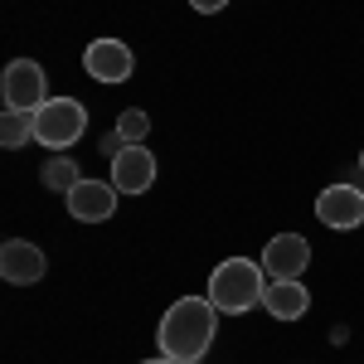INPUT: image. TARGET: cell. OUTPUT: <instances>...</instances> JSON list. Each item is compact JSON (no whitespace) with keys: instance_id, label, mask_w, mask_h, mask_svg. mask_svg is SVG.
<instances>
[{"instance_id":"obj_1","label":"cell","mask_w":364,"mask_h":364,"mask_svg":"<svg viewBox=\"0 0 364 364\" xmlns=\"http://www.w3.org/2000/svg\"><path fill=\"white\" fill-rule=\"evenodd\" d=\"M214 301L209 296H185V301H175V306L161 316V331H156V340H161V355H170V360L180 364H195L209 355V345H214Z\"/></svg>"},{"instance_id":"obj_2","label":"cell","mask_w":364,"mask_h":364,"mask_svg":"<svg viewBox=\"0 0 364 364\" xmlns=\"http://www.w3.org/2000/svg\"><path fill=\"white\" fill-rule=\"evenodd\" d=\"M262 272L267 267H257L252 257H228V262H219L214 277H209V301H214V311L219 316H243V311H252L267 296Z\"/></svg>"},{"instance_id":"obj_3","label":"cell","mask_w":364,"mask_h":364,"mask_svg":"<svg viewBox=\"0 0 364 364\" xmlns=\"http://www.w3.org/2000/svg\"><path fill=\"white\" fill-rule=\"evenodd\" d=\"M83 132H87V107L78 97H49L34 112V141L49 151H68Z\"/></svg>"},{"instance_id":"obj_4","label":"cell","mask_w":364,"mask_h":364,"mask_svg":"<svg viewBox=\"0 0 364 364\" xmlns=\"http://www.w3.org/2000/svg\"><path fill=\"white\" fill-rule=\"evenodd\" d=\"M0 92H5V112H39L49 102V83H44V68L34 58H15L5 63V78H0Z\"/></svg>"},{"instance_id":"obj_5","label":"cell","mask_w":364,"mask_h":364,"mask_svg":"<svg viewBox=\"0 0 364 364\" xmlns=\"http://www.w3.org/2000/svg\"><path fill=\"white\" fill-rule=\"evenodd\" d=\"M306 262H311V243L301 233H277V238L262 248V267H267L272 282H301Z\"/></svg>"},{"instance_id":"obj_6","label":"cell","mask_w":364,"mask_h":364,"mask_svg":"<svg viewBox=\"0 0 364 364\" xmlns=\"http://www.w3.org/2000/svg\"><path fill=\"white\" fill-rule=\"evenodd\" d=\"M117 185H107V180H78L73 190H68V214L78 219V224H107L117 209Z\"/></svg>"},{"instance_id":"obj_7","label":"cell","mask_w":364,"mask_h":364,"mask_svg":"<svg viewBox=\"0 0 364 364\" xmlns=\"http://www.w3.org/2000/svg\"><path fill=\"white\" fill-rule=\"evenodd\" d=\"M316 219H321L326 228H336V233L360 228L364 224V190H355V185H331V190H321Z\"/></svg>"},{"instance_id":"obj_8","label":"cell","mask_w":364,"mask_h":364,"mask_svg":"<svg viewBox=\"0 0 364 364\" xmlns=\"http://www.w3.org/2000/svg\"><path fill=\"white\" fill-rule=\"evenodd\" d=\"M112 185L122 195H146L156 185V156L146 146H122L112 156Z\"/></svg>"},{"instance_id":"obj_9","label":"cell","mask_w":364,"mask_h":364,"mask_svg":"<svg viewBox=\"0 0 364 364\" xmlns=\"http://www.w3.org/2000/svg\"><path fill=\"white\" fill-rule=\"evenodd\" d=\"M83 68L97 83H127L132 78V49L122 39H92L83 54Z\"/></svg>"},{"instance_id":"obj_10","label":"cell","mask_w":364,"mask_h":364,"mask_svg":"<svg viewBox=\"0 0 364 364\" xmlns=\"http://www.w3.org/2000/svg\"><path fill=\"white\" fill-rule=\"evenodd\" d=\"M0 277L10 282V287H29V282L44 277V252L25 243V238H10L5 248H0Z\"/></svg>"},{"instance_id":"obj_11","label":"cell","mask_w":364,"mask_h":364,"mask_svg":"<svg viewBox=\"0 0 364 364\" xmlns=\"http://www.w3.org/2000/svg\"><path fill=\"white\" fill-rule=\"evenodd\" d=\"M262 306H267L272 321H301V316L311 311V296H306L301 282H272L267 296H262Z\"/></svg>"},{"instance_id":"obj_12","label":"cell","mask_w":364,"mask_h":364,"mask_svg":"<svg viewBox=\"0 0 364 364\" xmlns=\"http://www.w3.org/2000/svg\"><path fill=\"white\" fill-rule=\"evenodd\" d=\"M29 141H34V117L29 112H5L0 117V146H5V151H20Z\"/></svg>"},{"instance_id":"obj_13","label":"cell","mask_w":364,"mask_h":364,"mask_svg":"<svg viewBox=\"0 0 364 364\" xmlns=\"http://www.w3.org/2000/svg\"><path fill=\"white\" fill-rule=\"evenodd\" d=\"M78 180H83V175H78V166H73V156H54V161L44 166V185H49L54 195H68Z\"/></svg>"},{"instance_id":"obj_14","label":"cell","mask_w":364,"mask_h":364,"mask_svg":"<svg viewBox=\"0 0 364 364\" xmlns=\"http://www.w3.org/2000/svg\"><path fill=\"white\" fill-rule=\"evenodd\" d=\"M146 132H151V117L136 112V107H127V112L117 117V136L127 141V146H141V141H146Z\"/></svg>"},{"instance_id":"obj_15","label":"cell","mask_w":364,"mask_h":364,"mask_svg":"<svg viewBox=\"0 0 364 364\" xmlns=\"http://www.w3.org/2000/svg\"><path fill=\"white\" fill-rule=\"evenodd\" d=\"M190 5H195L199 15H219V10H224L228 0H190Z\"/></svg>"},{"instance_id":"obj_16","label":"cell","mask_w":364,"mask_h":364,"mask_svg":"<svg viewBox=\"0 0 364 364\" xmlns=\"http://www.w3.org/2000/svg\"><path fill=\"white\" fill-rule=\"evenodd\" d=\"M146 364H180V360H170V355H161V360H146Z\"/></svg>"},{"instance_id":"obj_17","label":"cell","mask_w":364,"mask_h":364,"mask_svg":"<svg viewBox=\"0 0 364 364\" xmlns=\"http://www.w3.org/2000/svg\"><path fill=\"white\" fill-rule=\"evenodd\" d=\"M360 170H364V151H360Z\"/></svg>"}]
</instances>
